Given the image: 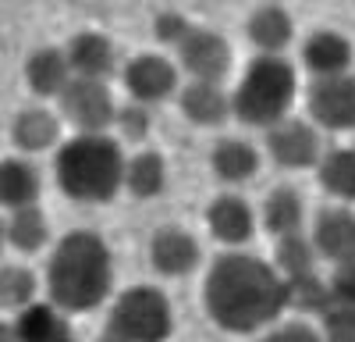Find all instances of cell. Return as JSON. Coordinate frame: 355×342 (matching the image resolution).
Listing matches in <instances>:
<instances>
[{
    "mask_svg": "<svg viewBox=\"0 0 355 342\" xmlns=\"http://www.w3.org/2000/svg\"><path fill=\"white\" fill-rule=\"evenodd\" d=\"M288 303V282L249 253H224L202 285L206 314L227 332H256Z\"/></svg>",
    "mask_w": 355,
    "mask_h": 342,
    "instance_id": "6da1fadb",
    "label": "cell"
},
{
    "mask_svg": "<svg viewBox=\"0 0 355 342\" xmlns=\"http://www.w3.org/2000/svg\"><path fill=\"white\" fill-rule=\"evenodd\" d=\"M46 285L57 307L64 310H93L110 289V253L93 232H68L57 243Z\"/></svg>",
    "mask_w": 355,
    "mask_h": 342,
    "instance_id": "7a4b0ae2",
    "label": "cell"
},
{
    "mask_svg": "<svg viewBox=\"0 0 355 342\" xmlns=\"http://www.w3.org/2000/svg\"><path fill=\"white\" fill-rule=\"evenodd\" d=\"M57 186L64 196L78 200V204H107V200L121 189L125 179V157L114 139L100 136H75L57 150L53 161Z\"/></svg>",
    "mask_w": 355,
    "mask_h": 342,
    "instance_id": "3957f363",
    "label": "cell"
},
{
    "mask_svg": "<svg viewBox=\"0 0 355 342\" xmlns=\"http://www.w3.org/2000/svg\"><path fill=\"white\" fill-rule=\"evenodd\" d=\"M295 100V72L281 57L263 54L245 68L239 90L231 97L234 118L245 125H281Z\"/></svg>",
    "mask_w": 355,
    "mask_h": 342,
    "instance_id": "277c9868",
    "label": "cell"
},
{
    "mask_svg": "<svg viewBox=\"0 0 355 342\" xmlns=\"http://www.w3.org/2000/svg\"><path fill=\"white\" fill-rule=\"evenodd\" d=\"M107 335H114L117 342H164L171 335V307L164 293L150 285L125 289L110 310Z\"/></svg>",
    "mask_w": 355,
    "mask_h": 342,
    "instance_id": "5b68a950",
    "label": "cell"
},
{
    "mask_svg": "<svg viewBox=\"0 0 355 342\" xmlns=\"http://www.w3.org/2000/svg\"><path fill=\"white\" fill-rule=\"evenodd\" d=\"M61 111L71 125L82 129V136H100L103 125L117 122L114 100L100 79H71L61 93Z\"/></svg>",
    "mask_w": 355,
    "mask_h": 342,
    "instance_id": "8992f818",
    "label": "cell"
},
{
    "mask_svg": "<svg viewBox=\"0 0 355 342\" xmlns=\"http://www.w3.org/2000/svg\"><path fill=\"white\" fill-rule=\"evenodd\" d=\"M309 118L323 129H355V79L331 75L309 86Z\"/></svg>",
    "mask_w": 355,
    "mask_h": 342,
    "instance_id": "52a82bcc",
    "label": "cell"
},
{
    "mask_svg": "<svg viewBox=\"0 0 355 342\" xmlns=\"http://www.w3.org/2000/svg\"><path fill=\"white\" fill-rule=\"evenodd\" d=\"M182 68L196 82H220L231 68V50L224 36L210 33V28H192L189 40L182 43Z\"/></svg>",
    "mask_w": 355,
    "mask_h": 342,
    "instance_id": "ba28073f",
    "label": "cell"
},
{
    "mask_svg": "<svg viewBox=\"0 0 355 342\" xmlns=\"http://www.w3.org/2000/svg\"><path fill=\"white\" fill-rule=\"evenodd\" d=\"M266 147H270V157L281 168H309L320 157V139L313 125L295 122V118H284L281 125H274L270 136H266Z\"/></svg>",
    "mask_w": 355,
    "mask_h": 342,
    "instance_id": "9c48e42d",
    "label": "cell"
},
{
    "mask_svg": "<svg viewBox=\"0 0 355 342\" xmlns=\"http://www.w3.org/2000/svg\"><path fill=\"white\" fill-rule=\"evenodd\" d=\"M125 86L132 90L135 100L153 104V100H164V97L174 93L178 68L160 54H139L135 61L125 68Z\"/></svg>",
    "mask_w": 355,
    "mask_h": 342,
    "instance_id": "30bf717a",
    "label": "cell"
},
{
    "mask_svg": "<svg viewBox=\"0 0 355 342\" xmlns=\"http://www.w3.org/2000/svg\"><path fill=\"white\" fill-rule=\"evenodd\" d=\"M313 246L327 261H338V264L355 261V214L345 207L320 211L313 225Z\"/></svg>",
    "mask_w": 355,
    "mask_h": 342,
    "instance_id": "8fae6325",
    "label": "cell"
},
{
    "mask_svg": "<svg viewBox=\"0 0 355 342\" xmlns=\"http://www.w3.org/2000/svg\"><path fill=\"white\" fill-rule=\"evenodd\" d=\"M150 256H153V268L164 275H189L199 264V246L196 239L185 232V228H160L150 243Z\"/></svg>",
    "mask_w": 355,
    "mask_h": 342,
    "instance_id": "7c38bea8",
    "label": "cell"
},
{
    "mask_svg": "<svg viewBox=\"0 0 355 342\" xmlns=\"http://www.w3.org/2000/svg\"><path fill=\"white\" fill-rule=\"evenodd\" d=\"M302 57H306L309 72H316V79L345 75V68L352 61V43L341 33H334V28H320V33L309 36Z\"/></svg>",
    "mask_w": 355,
    "mask_h": 342,
    "instance_id": "4fadbf2b",
    "label": "cell"
},
{
    "mask_svg": "<svg viewBox=\"0 0 355 342\" xmlns=\"http://www.w3.org/2000/svg\"><path fill=\"white\" fill-rule=\"evenodd\" d=\"M206 221L220 243H245L252 236V211L242 196H217L206 211Z\"/></svg>",
    "mask_w": 355,
    "mask_h": 342,
    "instance_id": "5bb4252c",
    "label": "cell"
},
{
    "mask_svg": "<svg viewBox=\"0 0 355 342\" xmlns=\"http://www.w3.org/2000/svg\"><path fill=\"white\" fill-rule=\"evenodd\" d=\"M68 72H71L68 54H64V50H53V47L36 50V54L25 61V79H28V86H33V93H40V97L64 93L68 82H71Z\"/></svg>",
    "mask_w": 355,
    "mask_h": 342,
    "instance_id": "9a60e30c",
    "label": "cell"
},
{
    "mask_svg": "<svg viewBox=\"0 0 355 342\" xmlns=\"http://www.w3.org/2000/svg\"><path fill=\"white\" fill-rule=\"evenodd\" d=\"M182 111L185 118H192L196 125H217L227 118L231 100L220 93V86L214 82H189L182 90Z\"/></svg>",
    "mask_w": 355,
    "mask_h": 342,
    "instance_id": "2e32d148",
    "label": "cell"
},
{
    "mask_svg": "<svg viewBox=\"0 0 355 342\" xmlns=\"http://www.w3.org/2000/svg\"><path fill=\"white\" fill-rule=\"evenodd\" d=\"M249 40L263 50V54H277L281 47L291 43V15L277 4H266V8H256L252 18H249Z\"/></svg>",
    "mask_w": 355,
    "mask_h": 342,
    "instance_id": "e0dca14e",
    "label": "cell"
},
{
    "mask_svg": "<svg viewBox=\"0 0 355 342\" xmlns=\"http://www.w3.org/2000/svg\"><path fill=\"white\" fill-rule=\"evenodd\" d=\"M40 196V179L25 161H4L0 164V204L21 211V207H36L33 200Z\"/></svg>",
    "mask_w": 355,
    "mask_h": 342,
    "instance_id": "ac0fdd59",
    "label": "cell"
},
{
    "mask_svg": "<svg viewBox=\"0 0 355 342\" xmlns=\"http://www.w3.org/2000/svg\"><path fill=\"white\" fill-rule=\"evenodd\" d=\"M110 43L100 33H82L68 47V65L78 72V79H103L110 72Z\"/></svg>",
    "mask_w": 355,
    "mask_h": 342,
    "instance_id": "d6986e66",
    "label": "cell"
},
{
    "mask_svg": "<svg viewBox=\"0 0 355 342\" xmlns=\"http://www.w3.org/2000/svg\"><path fill=\"white\" fill-rule=\"evenodd\" d=\"M57 132H61V125H57V118L50 111H21L15 118V129H11V139L18 142L21 150L28 154H40L46 147H53L57 142Z\"/></svg>",
    "mask_w": 355,
    "mask_h": 342,
    "instance_id": "ffe728a7",
    "label": "cell"
},
{
    "mask_svg": "<svg viewBox=\"0 0 355 342\" xmlns=\"http://www.w3.org/2000/svg\"><path fill=\"white\" fill-rule=\"evenodd\" d=\"M263 225L270 228L274 236H295L302 225V196L295 193L291 186H281L266 196V207H263Z\"/></svg>",
    "mask_w": 355,
    "mask_h": 342,
    "instance_id": "44dd1931",
    "label": "cell"
},
{
    "mask_svg": "<svg viewBox=\"0 0 355 342\" xmlns=\"http://www.w3.org/2000/svg\"><path fill=\"white\" fill-rule=\"evenodd\" d=\"M259 168V154L242 139H220L214 150V171L227 182H245L256 175Z\"/></svg>",
    "mask_w": 355,
    "mask_h": 342,
    "instance_id": "7402d4cb",
    "label": "cell"
},
{
    "mask_svg": "<svg viewBox=\"0 0 355 342\" xmlns=\"http://www.w3.org/2000/svg\"><path fill=\"white\" fill-rule=\"evenodd\" d=\"M18 342H71V332L64 318H57L50 307H28L18 325H15Z\"/></svg>",
    "mask_w": 355,
    "mask_h": 342,
    "instance_id": "603a6c76",
    "label": "cell"
},
{
    "mask_svg": "<svg viewBox=\"0 0 355 342\" xmlns=\"http://www.w3.org/2000/svg\"><path fill=\"white\" fill-rule=\"evenodd\" d=\"M4 236L15 250H25V253H33L46 243V218L40 207H21L11 214V221L4 225Z\"/></svg>",
    "mask_w": 355,
    "mask_h": 342,
    "instance_id": "cb8c5ba5",
    "label": "cell"
},
{
    "mask_svg": "<svg viewBox=\"0 0 355 342\" xmlns=\"http://www.w3.org/2000/svg\"><path fill=\"white\" fill-rule=\"evenodd\" d=\"M320 182L338 200H355V150H334L323 157Z\"/></svg>",
    "mask_w": 355,
    "mask_h": 342,
    "instance_id": "d4e9b609",
    "label": "cell"
},
{
    "mask_svg": "<svg viewBox=\"0 0 355 342\" xmlns=\"http://www.w3.org/2000/svg\"><path fill=\"white\" fill-rule=\"evenodd\" d=\"M125 182L128 189L146 200V196H157L164 189V157L153 154V150H142L128 161V171H125Z\"/></svg>",
    "mask_w": 355,
    "mask_h": 342,
    "instance_id": "484cf974",
    "label": "cell"
},
{
    "mask_svg": "<svg viewBox=\"0 0 355 342\" xmlns=\"http://www.w3.org/2000/svg\"><path fill=\"white\" fill-rule=\"evenodd\" d=\"M277 268L288 275V282H299V278H309L313 275V246L295 232V236H284L277 243Z\"/></svg>",
    "mask_w": 355,
    "mask_h": 342,
    "instance_id": "4316f807",
    "label": "cell"
},
{
    "mask_svg": "<svg viewBox=\"0 0 355 342\" xmlns=\"http://www.w3.org/2000/svg\"><path fill=\"white\" fill-rule=\"evenodd\" d=\"M288 303L299 307V310H323L327 314L334 307V293L327 285H320L316 275H309V278H299V282H288Z\"/></svg>",
    "mask_w": 355,
    "mask_h": 342,
    "instance_id": "83f0119b",
    "label": "cell"
},
{
    "mask_svg": "<svg viewBox=\"0 0 355 342\" xmlns=\"http://www.w3.org/2000/svg\"><path fill=\"white\" fill-rule=\"evenodd\" d=\"M33 293H36V278L25 268L8 264L0 271V300H4V307H25L33 300Z\"/></svg>",
    "mask_w": 355,
    "mask_h": 342,
    "instance_id": "f1b7e54d",
    "label": "cell"
},
{
    "mask_svg": "<svg viewBox=\"0 0 355 342\" xmlns=\"http://www.w3.org/2000/svg\"><path fill=\"white\" fill-rule=\"evenodd\" d=\"M323 325H327V342H355V307L334 303L323 314Z\"/></svg>",
    "mask_w": 355,
    "mask_h": 342,
    "instance_id": "f546056e",
    "label": "cell"
},
{
    "mask_svg": "<svg viewBox=\"0 0 355 342\" xmlns=\"http://www.w3.org/2000/svg\"><path fill=\"white\" fill-rule=\"evenodd\" d=\"M331 293H334V303L355 307V261L338 264V271L331 278Z\"/></svg>",
    "mask_w": 355,
    "mask_h": 342,
    "instance_id": "4dcf8cb0",
    "label": "cell"
},
{
    "mask_svg": "<svg viewBox=\"0 0 355 342\" xmlns=\"http://www.w3.org/2000/svg\"><path fill=\"white\" fill-rule=\"evenodd\" d=\"M189 33H192L189 22H185L182 15H178V11H167V15H160V18H157V36H160V40H167V43H185V40H189Z\"/></svg>",
    "mask_w": 355,
    "mask_h": 342,
    "instance_id": "1f68e13d",
    "label": "cell"
},
{
    "mask_svg": "<svg viewBox=\"0 0 355 342\" xmlns=\"http://www.w3.org/2000/svg\"><path fill=\"white\" fill-rule=\"evenodd\" d=\"M117 125H121V136L125 139H142L146 132H150V118H146L142 107H121Z\"/></svg>",
    "mask_w": 355,
    "mask_h": 342,
    "instance_id": "d6a6232c",
    "label": "cell"
},
{
    "mask_svg": "<svg viewBox=\"0 0 355 342\" xmlns=\"http://www.w3.org/2000/svg\"><path fill=\"white\" fill-rule=\"evenodd\" d=\"M263 342H320V335H316L309 325H302V321H291V325L274 328Z\"/></svg>",
    "mask_w": 355,
    "mask_h": 342,
    "instance_id": "836d02e7",
    "label": "cell"
}]
</instances>
